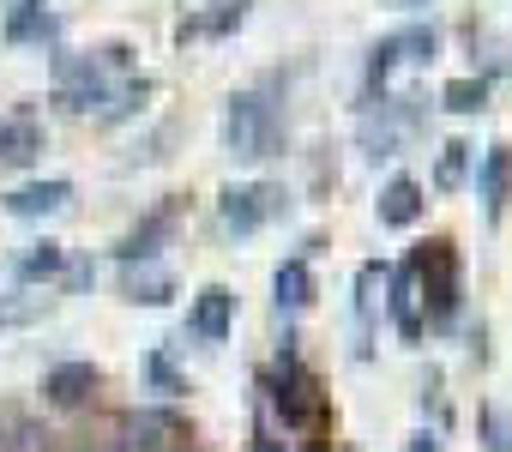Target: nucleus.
Segmentation results:
<instances>
[{"label":"nucleus","mask_w":512,"mask_h":452,"mask_svg":"<svg viewBox=\"0 0 512 452\" xmlns=\"http://www.w3.org/2000/svg\"><path fill=\"white\" fill-rule=\"evenodd\" d=\"M278 139H284V115H278V103H272L266 85L229 97V109H223V145H229V157L260 163V157L278 151Z\"/></svg>","instance_id":"f257e3e1"},{"label":"nucleus","mask_w":512,"mask_h":452,"mask_svg":"<svg viewBox=\"0 0 512 452\" xmlns=\"http://www.w3.org/2000/svg\"><path fill=\"white\" fill-rule=\"evenodd\" d=\"M127 43H109V49H97V55H73V61H61V85H55V97H61V109H73V115H103V103L115 97V85L127 79Z\"/></svg>","instance_id":"f03ea898"},{"label":"nucleus","mask_w":512,"mask_h":452,"mask_svg":"<svg viewBox=\"0 0 512 452\" xmlns=\"http://www.w3.org/2000/svg\"><path fill=\"white\" fill-rule=\"evenodd\" d=\"M410 266H416V290H422L428 314L452 320L458 314V254H452V242H428Z\"/></svg>","instance_id":"7ed1b4c3"},{"label":"nucleus","mask_w":512,"mask_h":452,"mask_svg":"<svg viewBox=\"0 0 512 452\" xmlns=\"http://www.w3.org/2000/svg\"><path fill=\"white\" fill-rule=\"evenodd\" d=\"M223 223L235 236H253V230H266V223L284 211V187H272V181H247V187H229L223 193Z\"/></svg>","instance_id":"20e7f679"},{"label":"nucleus","mask_w":512,"mask_h":452,"mask_svg":"<svg viewBox=\"0 0 512 452\" xmlns=\"http://www.w3.org/2000/svg\"><path fill=\"white\" fill-rule=\"evenodd\" d=\"M428 55H434V31H428V25L392 31V37H380V43H374V55H368V85H386L398 67H410V61H428Z\"/></svg>","instance_id":"39448f33"},{"label":"nucleus","mask_w":512,"mask_h":452,"mask_svg":"<svg viewBox=\"0 0 512 452\" xmlns=\"http://www.w3.org/2000/svg\"><path fill=\"white\" fill-rule=\"evenodd\" d=\"M404 133H416V109H410V97H392V103H380V115L362 121V139H368L374 157H392V145H398Z\"/></svg>","instance_id":"423d86ee"},{"label":"nucleus","mask_w":512,"mask_h":452,"mask_svg":"<svg viewBox=\"0 0 512 452\" xmlns=\"http://www.w3.org/2000/svg\"><path fill=\"white\" fill-rule=\"evenodd\" d=\"M187 326H193L205 344H223V338H229V326H235V296H229L223 284H205V290L193 296V314H187Z\"/></svg>","instance_id":"0eeeda50"},{"label":"nucleus","mask_w":512,"mask_h":452,"mask_svg":"<svg viewBox=\"0 0 512 452\" xmlns=\"http://www.w3.org/2000/svg\"><path fill=\"white\" fill-rule=\"evenodd\" d=\"M67 199H73V181L49 175V181H25V187H13V193H7V211H13V217H49V211H61Z\"/></svg>","instance_id":"6e6552de"},{"label":"nucleus","mask_w":512,"mask_h":452,"mask_svg":"<svg viewBox=\"0 0 512 452\" xmlns=\"http://www.w3.org/2000/svg\"><path fill=\"white\" fill-rule=\"evenodd\" d=\"M416 217H422V181L392 175V181L380 187V223H386V230H410Z\"/></svg>","instance_id":"1a4fd4ad"},{"label":"nucleus","mask_w":512,"mask_h":452,"mask_svg":"<svg viewBox=\"0 0 512 452\" xmlns=\"http://www.w3.org/2000/svg\"><path fill=\"white\" fill-rule=\"evenodd\" d=\"M392 320H398V332H404L410 344L422 338V290H416V266H410V260L392 272Z\"/></svg>","instance_id":"9d476101"},{"label":"nucleus","mask_w":512,"mask_h":452,"mask_svg":"<svg viewBox=\"0 0 512 452\" xmlns=\"http://www.w3.org/2000/svg\"><path fill=\"white\" fill-rule=\"evenodd\" d=\"M506 193H512V145H488V157H482V211L500 217Z\"/></svg>","instance_id":"9b49d317"},{"label":"nucleus","mask_w":512,"mask_h":452,"mask_svg":"<svg viewBox=\"0 0 512 452\" xmlns=\"http://www.w3.org/2000/svg\"><path fill=\"white\" fill-rule=\"evenodd\" d=\"M43 392H49L55 404H67V410H73V404H85V398L97 392V368H91V362H61V368L43 380Z\"/></svg>","instance_id":"f8f14e48"},{"label":"nucleus","mask_w":512,"mask_h":452,"mask_svg":"<svg viewBox=\"0 0 512 452\" xmlns=\"http://www.w3.org/2000/svg\"><path fill=\"white\" fill-rule=\"evenodd\" d=\"M272 296H278L284 314H302V308L314 302V272H308V260H284L278 278H272Z\"/></svg>","instance_id":"ddd939ff"},{"label":"nucleus","mask_w":512,"mask_h":452,"mask_svg":"<svg viewBox=\"0 0 512 452\" xmlns=\"http://www.w3.org/2000/svg\"><path fill=\"white\" fill-rule=\"evenodd\" d=\"M241 19H247V0H223V7H211V13L181 19V43H193V37H229Z\"/></svg>","instance_id":"4468645a"},{"label":"nucleus","mask_w":512,"mask_h":452,"mask_svg":"<svg viewBox=\"0 0 512 452\" xmlns=\"http://www.w3.org/2000/svg\"><path fill=\"white\" fill-rule=\"evenodd\" d=\"M169 296H175V278H169L163 266H151V260L127 266V302H145V308H157V302H169Z\"/></svg>","instance_id":"2eb2a0df"},{"label":"nucleus","mask_w":512,"mask_h":452,"mask_svg":"<svg viewBox=\"0 0 512 452\" xmlns=\"http://www.w3.org/2000/svg\"><path fill=\"white\" fill-rule=\"evenodd\" d=\"M163 230H169V211H157V217H145L139 230L121 242V266H139V260H151L157 254V242H163Z\"/></svg>","instance_id":"dca6fc26"},{"label":"nucleus","mask_w":512,"mask_h":452,"mask_svg":"<svg viewBox=\"0 0 512 452\" xmlns=\"http://www.w3.org/2000/svg\"><path fill=\"white\" fill-rule=\"evenodd\" d=\"M464 175H470V145H464V139L440 145V169H434V187H440V193H452V187H464Z\"/></svg>","instance_id":"f3484780"},{"label":"nucleus","mask_w":512,"mask_h":452,"mask_svg":"<svg viewBox=\"0 0 512 452\" xmlns=\"http://www.w3.org/2000/svg\"><path fill=\"white\" fill-rule=\"evenodd\" d=\"M49 31V13H43V0H13V13H7V37L25 43V37H43Z\"/></svg>","instance_id":"a211bd4d"},{"label":"nucleus","mask_w":512,"mask_h":452,"mask_svg":"<svg viewBox=\"0 0 512 452\" xmlns=\"http://www.w3.org/2000/svg\"><path fill=\"white\" fill-rule=\"evenodd\" d=\"M440 103H446L452 115H476V109L488 103V79H452V85L440 91Z\"/></svg>","instance_id":"6ab92c4d"},{"label":"nucleus","mask_w":512,"mask_h":452,"mask_svg":"<svg viewBox=\"0 0 512 452\" xmlns=\"http://www.w3.org/2000/svg\"><path fill=\"white\" fill-rule=\"evenodd\" d=\"M61 266H67V254H61L55 242H37V248H31V254L19 260V284H37V278H55Z\"/></svg>","instance_id":"aec40b11"},{"label":"nucleus","mask_w":512,"mask_h":452,"mask_svg":"<svg viewBox=\"0 0 512 452\" xmlns=\"http://www.w3.org/2000/svg\"><path fill=\"white\" fill-rule=\"evenodd\" d=\"M482 434H488V446H494V452H512V410L488 404V410H482Z\"/></svg>","instance_id":"412c9836"},{"label":"nucleus","mask_w":512,"mask_h":452,"mask_svg":"<svg viewBox=\"0 0 512 452\" xmlns=\"http://www.w3.org/2000/svg\"><path fill=\"white\" fill-rule=\"evenodd\" d=\"M31 151H37V127L31 121H13L7 139H0V157H31Z\"/></svg>","instance_id":"4be33fe9"},{"label":"nucleus","mask_w":512,"mask_h":452,"mask_svg":"<svg viewBox=\"0 0 512 452\" xmlns=\"http://www.w3.org/2000/svg\"><path fill=\"white\" fill-rule=\"evenodd\" d=\"M49 296H19V302H0V326H19V320H37Z\"/></svg>","instance_id":"5701e85b"},{"label":"nucleus","mask_w":512,"mask_h":452,"mask_svg":"<svg viewBox=\"0 0 512 452\" xmlns=\"http://www.w3.org/2000/svg\"><path fill=\"white\" fill-rule=\"evenodd\" d=\"M410 452H440V446H434V434H416V446H410Z\"/></svg>","instance_id":"b1692460"},{"label":"nucleus","mask_w":512,"mask_h":452,"mask_svg":"<svg viewBox=\"0 0 512 452\" xmlns=\"http://www.w3.org/2000/svg\"><path fill=\"white\" fill-rule=\"evenodd\" d=\"M386 7H428V0H386Z\"/></svg>","instance_id":"393cba45"},{"label":"nucleus","mask_w":512,"mask_h":452,"mask_svg":"<svg viewBox=\"0 0 512 452\" xmlns=\"http://www.w3.org/2000/svg\"><path fill=\"white\" fill-rule=\"evenodd\" d=\"M0 139H7V121H0Z\"/></svg>","instance_id":"a878e982"}]
</instances>
